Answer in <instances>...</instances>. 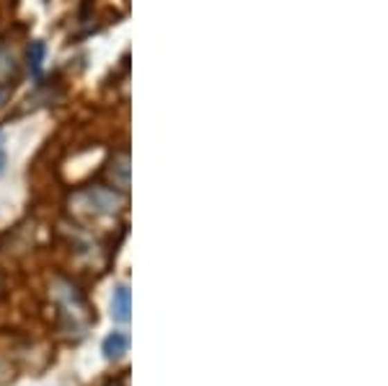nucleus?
<instances>
[{
  "label": "nucleus",
  "instance_id": "obj_1",
  "mask_svg": "<svg viewBox=\"0 0 388 386\" xmlns=\"http://www.w3.org/2000/svg\"><path fill=\"white\" fill-rule=\"evenodd\" d=\"M49 288H52V298H55V311H58L55 314L58 332L65 340L86 337L88 327L96 322V314H94V308L88 306L86 296L65 277H55Z\"/></svg>",
  "mask_w": 388,
  "mask_h": 386
},
{
  "label": "nucleus",
  "instance_id": "obj_2",
  "mask_svg": "<svg viewBox=\"0 0 388 386\" xmlns=\"http://www.w3.org/2000/svg\"><path fill=\"white\" fill-rule=\"evenodd\" d=\"M76 213L78 216H86V218H104V216H114L122 200L114 189L107 187H94L86 192H78L76 198Z\"/></svg>",
  "mask_w": 388,
  "mask_h": 386
},
{
  "label": "nucleus",
  "instance_id": "obj_3",
  "mask_svg": "<svg viewBox=\"0 0 388 386\" xmlns=\"http://www.w3.org/2000/svg\"><path fill=\"white\" fill-rule=\"evenodd\" d=\"M132 311V296H130V288L127 286H116L114 296H112V317L119 324H127L130 322V314Z\"/></svg>",
  "mask_w": 388,
  "mask_h": 386
},
{
  "label": "nucleus",
  "instance_id": "obj_4",
  "mask_svg": "<svg viewBox=\"0 0 388 386\" xmlns=\"http://www.w3.org/2000/svg\"><path fill=\"white\" fill-rule=\"evenodd\" d=\"M127 350H130V337H127V332H112L101 342V353H104L107 360H119Z\"/></svg>",
  "mask_w": 388,
  "mask_h": 386
},
{
  "label": "nucleus",
  "instance_id": "obj_5",
  "mask_svg": "<svg viewBox=\"0 0 388 386\" xmlns=\"http://www.w3.org/2000/svg\"><path fill=\"white\" fill-rule=\"evenodd\" d=\"M44 52H47V47H44V42L34 40V42L29 44V50H26V60H29L31 73H39V70H42V62H44Z\"/></svg>",
  "mask_w": 388,
  "mask_h": 386
},
{
  "label": "nucleus",
  "instance_id": "obj_6",
  "mask_svg": "<svg viewBox=\"0 0 388 386\" xmlns=\"http://www.w3.org/2000/svg\"><path fill=\"white\" fill-rule=\"evenodd\" d=\"M13 376H16V366L10 363L8 358L0 356V386H8L13 381Z\"/></svg>",
  "mask_w": 388,
  "mask_h": 386
},
{
  "label": "nucleus",
  "instance_id": "obj_7",
  "mask_svg": "<svg viewBox=\"0 0 388 386\" xmlns=\"http://www.w3.org/2000/svg\"><path fill=\"white\" fill-rule=\"evenodd\" d=\"M104 386H127V376H122V378H109V381H107Z\"/></svg>",
  "mask_w": 388,
  "mask_h": 386
},
{
  "label": "nucleus",
  "instance_id": "obj_8",
  "mask_svg": "<svg viewBox=\"0 0 388 386\" xmlns=\"http://www.w3.org/2000/svg\"><path fill=\"white\" fill-rule=\"evenodd\" d=\"M0 290H3V275H0Z\"/></svg>",
  "mask_w": 388,
  "mask_h": 386
}]
</instances>
